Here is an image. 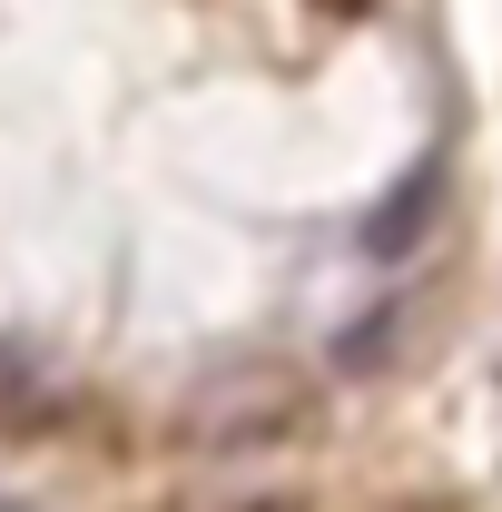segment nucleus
Wrapping results in <instances>:
<instances>
[{
    "mask_svg": "<svg viewBox=\"0 0 502 512\" xmlns=\"http://www.w3.org/2000/svg\"><path fill=\"white\" fill-rule=\"evenodd\" d=\"M315 404V384L296 375V365H227V375H207L188 394V414H178V434L207 453H237V444H276V434H296Z\"/></svg>",
    "mask_w": 502,
    "mask_h": 512,
    "instance_id": "f257e3e1",
    "label": "nucleus"
},
{
    "mask_svg": "<svg viewBox=\"0 0 502 512\" xmlns=\"http://www.w3.org/2000/svg\"><path fill=\"white\" fill-rule=\"evenodd\" d=\"M434 197H443V178H434V168H414V188H394L375 217H365V256H404V247H414V227L434 217Z\"/></svg>",
    "mask_w": 502,
    "mask_h": 512,
    "instance_id": "f03ea898",
    "label": "nucleus"
},
{
    "mask_svg": "<svg viewBox=\"0 0 502 512\" xmlns=\"http://www.w3.org/2000/svg\"><path fill=\"white\" fill-rule=\"evenodd\" d=\"M168 512H306V493H286V483H256V493H237V483H207V493H178Z\"/></svg>",
    "mask_w": 502,
    "mask_h": 512,
    "instance_id": "7ed1b4c3",
    "label": "nucleus"
},
{
    "mask_svg": "<svg viewBox=\"0 0 502 512\" xmlns=\"http://www.w3.org/2000/svg\"><path fill=\"white\" fill-rule=\"evenodd\" d=\"M30 404H40V375H30V365L10 355V335H0V424H20Z\"/></svg>",
    "mask_w": 502,
    "mask_h": 512,
    "instance_id": "20e7f679",
    "label": "nucleus"
},
{
    "mask_svg": "<svg viewBox=\"0 0 502 512\" xmlns=\"http://www.w3.org/2000/svg\"><path fill=\"white\" fill-rule=\"evenodd\" d=\"M325 10H345V20H355V10H375V0H325Z\"/></svg>",
    "mask_w": 502,
    "mask_h": 512,
    "instance_id": "39448f33",
    "label": "nucleus"
}]
</instances>
